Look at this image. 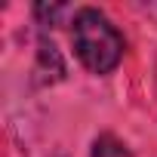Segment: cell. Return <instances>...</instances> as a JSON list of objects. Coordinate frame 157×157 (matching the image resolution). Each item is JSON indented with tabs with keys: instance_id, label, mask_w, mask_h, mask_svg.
Masks as SVG:
<instances>
[{
	"instance_id": "6da1fadb",
	"label": "cell",
	"mask_w": 157,
	"mask_h": 157,
	"mask_svg": "<svg viewBox=\"0 0 157 157\" xmlns=\"http://www.w3.org/2000/svg\"><path fill=\"white\" fill-rule=\"evenodd\" d=\"M74 52L93 74H108L123 59V37L120 31L93 6L77 10L74 28H71Z\"/></svg>"
},
{
	"instance_id": "7a4b0ae2",
	"label": "cell",
	"mask_w": 157,
	"mask_h": 157,
	"mask_svg": "<svg viewBox=\"0 0 157 157\" xmlns=\"http://www.w3.org/2000/svg\"><path fill=\"white\" fill-rule=\"evenodd\" d=\"M93 157H132V154H129V148H126L117 136L105 132V136L96 139V145H93Z\"/></svg>"
}]
</instances>
